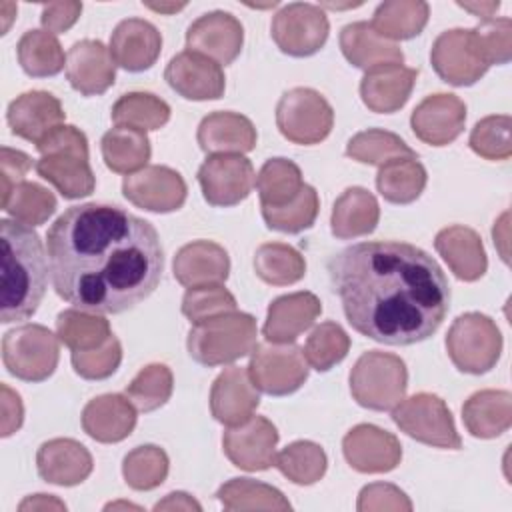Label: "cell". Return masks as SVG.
<instances>
[{
    "mask_svg": "<svg viewBox=\"0 0 512 512\" xmlns=\"http://www.w3.org/2000/svg\"><path fill=\"white\" fill-rule=\"evenodd\" d=\"M428 16L430 6L422 0H388L378 4L370 26L378 36L390 42L410 40L424 30Z\"/></svg>",
    "mask_w": 512,
    "mask_h": 512,
    "instance_id": "d590c367",
    "label": "cell"
},
{
    "mask_svg": "<svg viewBox=\"0 0 512 512\" xmlns=\"http://www.w3.org/2000/svg\"><path fill=\"white\" fill-rule=\"evenodd\" d=\"M356 508L360 512H368V510H412V502L394 484L376 482V484H368L360 490Z\"/></svg>",
    "mask_w": 512,
    "mask_h": 512,
    "instance_id": "9f6ffc18",
    "label": "cell"
},
{
    "mask_svg": "<svg viewBox=\"0 0 512 512\" xmlns=\"http://www.w3.org/2000/svg\"><path fill=\"white\" fill-rule=\"evenodd\" d=\"M512 120L506 114L486 116L470 132L468 144L470 148L486 158V160H508L512 156V140H510Z\"/></svg>",
    "mask_w": 512,
    "mask_h": 512,
    "instance_id": "816d5d0a",
    "label": "cell"
},
{
    "mask_svg": "<svg viewBox=\"0 0 512 512\" xmlns=\"http://www.w3.org/2000/svg\"><path fill=\"white\" fill-rule=\"evenodd\" d=\"M346 462L362 474H382L394 470L402 460L398 438L374 424L350 428L342 440Z\"/></svg>",
    "mask_w": 512,
    "mask_h": 512,
    "instance_id": "d6986e66",
    "label": "cell"
},
{
    "mask_svg": "<svg viewBox=\"0 0 512 512\" xmlns=\"http://www.w3.org/2000/svg\"><path fill=\"white\" fill-rule=\"evenodd\" d=\"M66 80L82 96H100L116 80V62L100 40L74 42L66 54Z\"/></svg>",
    "mask_w": 512,
    "mask_h": 512,
    "instance_id": "44dd1931",
    "label": "cell"
},
{
    "mask_svg": "<svg viewBox=\"0 0 512 512\" xmlns=\"http://www.w3.org/2000/svg\"><path fill=\"white\" fill-rule=\"evenodd\" d=\"M254 272L272 286H288L306 274L304 256L284 242H266L254 252Z\"/></svg>",
    "mask_w": 512,
    "mask_h": 512,
    "instance_id": "ab89813d",
    "label": "cell"
},
{
    "mask_svg": "<svg viewBox=\"0 0 512 512\" xmlns=\"http://www.w3.org/2000/svg\"><path fill=\"white\" fill-rule=\"evenodd\" d=\"M408 370L400 356L380 350L364 352L350 370L352 398L368 410H392L406 394Z\"/></svg>",
    "mask_w": 512,
    "mask_h": 512,
    "instance_id": "8992f818",
    "label": "cell"
},
{
    "mask_svg": "<svg viewBox=\"0 0 512 512\" xmlns=\"http://www.w3.org/2000/svg\"><path fill=\"white\" fill-rule=\"evenodd\" d=\"M16 56L22 70L32 78L56 76L66 66L64 50L56 34L48 30H28L16 46Z\"/></svg>",
    "mask_w": 512,
    "mask_h": 512,
    "instance_id": "74e56055",
    "label": "cell"
},
{
    "mask_svg": "<svg viewBox=\"0 0 512 512\" xmlns=\"http://www.w3.org/2000/svg\"><path fill=\"white\" fill-rule=\"evenodd\" d=\"M348 350H350V336L336 322L318 324L310 332L302 348L306 362L318 372H328L332 366L342 362Z\"/></svg>",
    "mask_w": 512,
    "mask_h": 512,
    "instance_id": "c3c4849f",
    "label": "cell"
},
{
    "mask_svg": "<svg viewBox=\"0 0 512 512\" xmlns=\"http://www.w3.org/2000/svg\"><path fill=\"white\" fill-rule=\"evenodd\" d=\"M172 270L174 278L186 288L224 284L230 274V258L220 244L194 240L176 252Z\"/></svg>",
    "mask_w": 512,
    "mask_h": 512,
    "instance_id": "83f0119b",
    "label": "cell"
},
{
    "mask_svg": "<svg viewBox=\"0 0 512 512\" xmlns=\"http://www.w3.org/2000/svg\"><path fill=\"white\" fill-rule=\"evenodd\" d=\"M436 74L452 86H472L490 68L474 28H452L442 32L430 50Z\"/></svg>",
    "mask_w": 512,
    "mask_h": 512,
    "instance_id": "8fae6325",
    "label": "cell"
},
{
    "mask_svg": "<svg viewBox=\"0 0 512 512\" xmlns=\"http://www.w3.org/2000/svg\"><path fill=\"white\" fill-rule=\"evenodd\" d=\"M434 248L458 280L474 282L482 278L488 268L482 238L468 226L454 224L442 228L434 238Z\"/></svg>",
    "mask_w": 512,
    "mask_h": 512,
    "instance_id": "f1b7e54d",
    "label": "cell"
},
{
    "mask_svg": "<svg viewBox=\"0 0 512 512\" xmlns=\"http://www.w3.org/2000/svg\"><path fill=\"white\" fill-rule=\"evenodd\" d=\"M326 270L348 324L374 342L388 346L424 342L448 314L446 274L414 244L358 242L336 252Z\"/></svg>",
    "mask_w": 512,
    "mask_h": 512,
    "instance_id": "7a4b0ae2",
    "label": "cell"
},
{
    "mask_svg": "<svg viewBox=\"0 0 512 512\" xmlns=\"http://www.w3.org/2000/svg\"><path fill=\"white\" fill-rule=\"evenodd\" d=\"M248 374L258 390L270 396H286L306 382L308 362L302 348L294 344H256Z\"/></svg>",
    "mask_w": 512,
    "mask_h": 512,
    "instance_id": "4fadbf2b",
    "label": "cell"
},
{
    "mask_svg": "<svg viewBox=\"0 0 512 512\" xmlns=\"http://www.w3.org/2000/svg\"><path fill=\"white\" fill-rule=\"evenodd\" d=\"M426 168L418 158H394L380 166L376 188L380 196L392 204H410L420 198L426 188Z\"/></svg>",
    "mask_w": 512,
    "mask_h": 512,
    "instance_id": "8d00e7d4",
    "label": "cell"
},
{
    "mask_svg": "<svg viewBox=\"0 0 512 512\" xmlns=\"http://www.w3.org/2000/svg\"><path fill=\"white\" fill-rule=\"evenodd\" d=\"M234 310H236V298L222 284L188 288L182 298V314L192 324H200L214 316L234 312Z\"/></svg>",
    "mask_w": 512,
    "mask_h": 512,
    "instance_id": "f5cc1de1",
    "label": "cell"
},
{
    "mask_svg": "<svg viewBox=\"0 0 512 512\" xmlns=\"http://www.w3.org/2000/svg\"><path fill=\"white\" fill-rule=\"evenodd\" d=\"M136 408L122 394H102L92 398L82 410L84 432L102 444H114L132 434Z\"/></svg>",
    "mask_w": 512,
    "mask_h": 512,
    "instance_id": "f546056e",
    "label": "cell"
},
{
    "mask_svg": "<svg viewBox=\"0 0 512 512\" xmlns=\"http://www.w3.org/2000/svg\"><path fill=\"white\" fill-rule=\"evenodd\" d=\"M36 468L40 478L50 484L76 486L92 474L94 462L88 448L78 440L52 438L38 448Z\"/></svg>",
    "mask_w": 512,
    "mask_h": 512,
    "instance_id": "484cf974",
    "label": "cell"
},
{
    "mask_svg": "<svg viewBox=\"0 0 512 512\" xmlns=\"http://www.w3.org/2000/svg\"><path fill=\"white\" fill-rule=\"evenodd\" d=\"M256 336L254 316L234 310L194 324L188 332L186 348L198 364L220 366L248 356L256 346Z\"/></svg>",
    "mask_w": 512,
    "mask_h": 512,
    "instance_id": "5b68a950",
    "label": "cell"
},
{
    "mask_svg": "<svg viewBox=\"0 0 512 512\" xmlns=\"http://www.w3.org/2000/svg\"><path fill=\"white\" fill-rule=\"evenodd\" d=\"M216 498L224 510H290L284 494L264 482L252 478H232L222 484Z\"/></svg>",
    "mask_w": 512,
    "mask_h": 512,
    "instance_id": "b9f144b4",
    "label": "cell"
},
{
    "mask_svg": "<svg viewBox=\"0 0 512 512\" xmlns=\"http://www.w3.org/2000/svg\"><path fill=\"white\" fill-rule=\"evenodd\" d=\"M162 50L158 28L142 18H126L118 22L110 36V54L116 66L128 72H144L152 68Z\"/></svg>",
    "mask_w": 512,
    "mask_h": 512,
    "instance_id": "cb8c5ba5",
    "label": "cell"
},
{
    "mask_svg": "<svg viewBox=\"0 0 512 512\" xmlns=\"http://www.w3.org/2000/svg\"><path fill=\"white\" fill-rule=\"evenodd\" d=\"M70 362L78 376L86 380H104L118 370L122 362V346L118 338L112 334L100 348L72 352Z\"/></svg>",
    "mask_w": 512,
    "mask_h": 512,
    "instance_id": "db71d44e",
    "label": "cell"
},
{
    "mask_svg": "<svg viewBox=\"0 0 512 512\" xmlns=\"http://www.w3.org/2000/svg\"><path fill=\"white\" fill-rule=\"evenodd\" d=\"M122 474L130 488L152 490L168 476V456L154 444L136 446L124 456Z\"/></svg>",
    "mask_w": 512,
    "mask_h": 512,
    "instance_id": "681fc988",
    "label": "cell"
},
{
    "mask_svg": "<svg viewBox=\"0 0 512 512\" xmlns=\"http://www.w3.org/2000/svg\"><path fill=\"white\" fill-rule=\"evenodd\" d=\"M380 220V206L372 192L362 186L346 188L332 206L330 228L340 240L372 234Z\"/></svg>",
    "mask_w": 512,
    "mask_h": 512,
    "instance_id": "d6a6232c",
    "label": "cell"
},
{
    "mask_svg": "<svg viewBox=\"0 0 512 512\" xmlns=\"http://www.w3.org/2000/svg\"><path fill=\"white\" fill-rule=\"evenodd\" d=\"M82 14V4L80 2H50L42 6L40 22L44 30L52 34L66 32L76 24V20Z\"/></svg>",
    "mask_w": 512,
    "mask_h": 512,
    "instance_id": "680465c9",
    "label": "cell"
},
{
    "mask_svg": "<svg viewBox=\"0 0 512 512\" xmlns=\"http://www.w3.org/2000/svg\"><path fill=\"white\" fill-rule=\"evenodd\" d=\"M168 86L186 100H218L224 96L226 78L222 66L202 54L184 50L170 58L164 70Z\"/></svg>",
    "mask_w": 512,
    "mask_h": 512,
    "instance_id": "ac0fdd59",
    "label": "cell"
},
{
    "mask_svg": "<svg viewBox=\"0 0 512 512\" xmlns=\"http://www.w3.org/2000/svg\"><path fill=\"white\" fill-rule=\"evenodd\" d=\"M58 342L60 338L42 324H24L8 330L2 338L4 368L24 382H42L58 366Z\"/></svg>",
    "mask_w": 512,
    "mask_h": 512,
    "instance_id": "ba28073f",
    "label": "cell"
},
{
    "mask_svg": "<svg viewBox=\"0 0 512 512\" xmlns=\"http://www.w3.org/2000/svg\"><path fill=\"white\" fill-rule=\"evenodd\" d=\"M66 112L60 100L46 90H30L8 104L6 120L14 136L32 144L42 142L50 132L64 124Z\"/></svg>",
    "mask_w": 512,
    "mask_h": 512,
    "instance_id": "7402d4cb",
    "label": "cell"
},
{
    "mask_svg": "<svg viewBox=\"0 0 512 512\" xmlns=\"http://www.w3.org/2000/svg\"><path fill=\"white\" fill-rule=\"evenodd\" d=\"M278 444L276 426L264 416H252L238 426H228L222 448L228 460L246 472H260L274 466Z\"/></svg>",
    "mask_w": 512,
    "mask_h": 512,
    "instance_id": "2e32d148",
    "label": "cell"
},
{
    "mask_svg": "<svg viewBox=\"0 0 512 512\" xmlns=\"http://www.w3.org/2000/svg\"><path fill=\"white\" fill-rule=\"evenodd\" d=\"M394 424L410 438L444 450H460L462 438L456 432L454 418L446 402L430 392H418L402 398L392 408Z\"/></svg>",
    "mask_w": 512,
    "mask_h": 512,
    "instance_id": "9c48e42d",
    "label": "cell"
},
{
    "mask_svg": "<svg viewBox=\"0 0 512 512\" xmlns=\"http://www.w3.org/2000/svg\"><path fill=\"white\" fill-rule=\"evenodd\" d=\"M346 156L372 166H382L394 158H418L398 134L382 128H368L354 134L346 144Z\"/></svg>",
    "mask_w": 512,
    "mask_h": 512,
    "instance_id": "ee69618b",
    "label": "cell"
},
{
    "mask_svg": "<svg viewBox=\"0 0 512 512\" xmlns=\"http://www.w3.org/2000/svg\"><path fill=\"white\" fill-rule=\"evenodd\" d=\"M318 210H320V198L316 188H312L310 184H304L300 194L290 204L280 208H262V218L266 226L272 230L298 234L314 224Z\"/></svg>",
    "mask_w": 512,
    "mask_h": 512,
    "instance_id": "f907efd6",
    "label": "cell"
},
{
    "mask_svg": "<svg viewBox=\"0 0 512 512\" xmlns=\"http://www.w3.org/2000/svg\"><path fill=\"white\" fill-rule=\"evenodd\" d=\"M40 160L36 172L48 180L64 198L76 200L90 196L96 188V178L90 168L88 138L70 124L58 126L42 142L36 144Z\"/></svg>",
    "mask_w": 512,
    "mask_h": 512,
    "instance_id": "277c9868",
    "label": "cell"
},
{
    "mask_svg": "<svg viewBox=\"0 0 512 512\" xmlns=\"http://www.w3.org/2000/svg\"><path fill=\"white\" fill-rule=\"evenodd\" d=\"M56 336L72 352H84L106 344V340L112 336V330L106 318L74 308L58 314Z\"/></svg>",
    "mask_w": 512,
    "mask_h": 512,
    "instance_id": "60d3db41",
    "label": "cell"
},
{
    "mask_svg": "<svg viewBox=\"0 0 512 512\" xmlns=\"http://www.w3.org/2000/svg\"><path fill=\"white\" fill-rule=\"evenodd\" d=\"M260 404L258 388L246 368L222 370L210 388V412L224 426H238L254 416Z\"/></svg>",
    "mask_w": 512,
    "mask_h": 512,
    "instance_id": "603a6c76",
    "label": "cell"
},
{
    "mask_svg": "<svg viewBox=\"0 0 512 512\" xmlns=\"http://www.w3.org/2000/svg\"><path fill=\"white\" fill-rule=\"evenodd\" d=\"M466 122V104L456 94H430L410 116V126L416 138L430 146H446L454 142Z\"/></svg>",
    "mask_w": 512,
    "mask_h": 512,
    "instance_id": "ffe728a7",
    "label": "cell"
},
{
    "mask_svg": "<svg viewBox=\"0 0 512 512\" xmlns=\"http://www.w3.org/2000/svg\"><path fill=\"white\" fill-rule=\"evenodd\" d=\"M322 304L312 292H292L270 302L262 334L274 344H292L320 316Z\"/></svg>",
    "mask_w": 512,
    "mask_h": 512,
    "instance_id": "d4e9b609",
    "label": "cell"
},
{
    "mask_svg": "<svg viewBox=\"0 0 512 512\" xmlns=\"http://www.w3.org/2000/svg\"><path fill=\"white\" fill-rule=\"evenodd\" d=\"M340 50L344 58L362 70L386 64H402L404 52L396 42L378 36L370 22H352L340 30Z\"/></svg>",
    "mask_w": 512,
    "mask_h": 512,
    "instance_id": "1f68e13d",
    "label": "cell"
},
{
    "mask_svg": "<svg viewBox=\"0 0 512 512\" xmlns=\"http://www.w3.org/2000/svg\"><path fill=\"white\" fill-rule=\"evenodd\" d=\"M446 350L460 372L486 374L500 358L502 334L490 316L466 312L452 322L446 334Z\"/></svg>",
    "mask_w": 512,
    "mask_h": 512,
    "instance_id": "52a82bcc",
    "label": "cell"
},
{
    "mask_svg": "<svg viewBox=\"0 0 512 512\" xmlns=\"http://www.w3.org/2000/svg\"><path fill=\"white\" fill-rule=\"evenodd\" d=\"M274 466L294 484L310 486L326 474V452L310 440H296L276 454Z\"/></svg>",
    "mask_w": 512,
    "mask_h": 512,
    "instance_id": "f6af8a7d",
    "label": "cell"
},
{
    "mask_svg": "<svg viewBox=\"0 0 512 512\" xmlns=\"http://www.w3.org/2000/svg\"><path fill=\"white\" fill-rule=\"evenodd\" d=\"M0 388H2V432L0 434L8 438L16 430H20L24 420V406L20 396L10 386L2 384Z\"/></svg>",
    "mask_w": 512,
    "mask_h": 512,
    "instance_id": "91938a15",
    "label": "cell"
},
{
    "mask_svg": "<svg viewBox=\"0 0 512 512\" xmlns=\"http://www.w3.org/2000/svg\"><path fill=\"white\" fill-rule=\"evenodd\" d=\"M186 4L184 2H180V4H146V8H150V10H154V12H160V14H172V12H178V10H182Z\"/></svg>",
    "mask_w": 512,
    "mask_h": 512,
    "instance_id": "e7e4bbea",
    "label": "cell"
},
{
    "mask_svg": "<svg viewBox=\"0 0 512 512\" xmlns=\"http://www.w3.org/2000/svg\"><path fill=\"white\" fill-rule=\"evenodd\" d=\"M174 388L172 372L166 364H148L144 366L132 382L126 386V396L140 412H154L164 406Z\"/></svg>",
    "mask_w": 512,
    "mask_h": 512,
    "instance_id": "7dc6e473",
    "label": "cell"
},
{
    "mask_svg": "<svg viewBox=\"0 0 512 512\" xmlns=\"http://www.w3.org/2000/svg\"><path fill=\"white\" fill-rule=\"evenodd\" d=\"M110 116L116 126L148 132L160 130L170 120V106L150 92H128L114 102Z\"/></svg>",
    "mask_w": 512,
    "mask_h": 512,
    "instance_id": "7bdbcfd3",
    "label": "cell"
},
{
    "mask_svg": "<svg viewBox=\"0 0 512 512\" xmlns=\"http://www.w3.org/2000/svg\"><path fill=\"white\" fill-rule=\"evenodd\" d=\"M484 54L492 64H508L512 58V22L510 18L482 20L476 28Z\"/></svg>",
    "mask_w": 512,
    "mask_h": 512,
    "instance_id": "11a10c76",
    "label": "cell"
},
{
    "mask_svg": "<svg viewBox=\"0 0 512 512\" xmlns=\"http://www.w3.org/2000/svg\"><path fill=\"white\" fill-rule=\"evenodd\" d=\"M304 188L300 168L288 158H270L256 176L260 208H280L290 204Z\"/></svg>",
    "mask_w": 512,
    "mask_h": 512,
    "instance_id": "f35d334b",
    "label": "cell"
},
{
    "mask_svg": "<svg viewBox=\"0 0 512 512\" xmlns=\"http://www.w3.org/2000/svg\"><path fill=\"white\" fill-rule=\"evenodd\" d=\"M330 22L324 10L308 2L282 6L270 24V34L280 52L304 58L316 54L328 40Z\"/></svg>",
    "mask_w": 512,
    "mask_h": 512,
    "instance_id": "7c38bea8",
    "label": "cell"
},
{
    "mask_svg": "<svg viewBox=\"0 0 512 512\" xmlns=\"http://www.w3.org/2000/svg\"><path fill=\"white\" fill-rule=\"evenodd\" d=\"M202 196L210 206H236L256 184L252 162L242 154H212L198 168Z\"/></svg>",
    "mask_w": 512,
    "mask_h": 512,
    "instance_id": "5bb4252c",
    "label": "cell"
},
{
    "mask_svg": "<svg viewBox=\"0 0 512 512\" xmlns=\"http://www.w3.org/2000/svg\"><path fill=\"white\" fill-rule=\"evenodd\" d=\"M462 422L474 438H496L512 424V394L508 390L474 392L462 406Z\"/></svg>",
    "mask_w": 512,
    "mask_h": 512,
    "instance_id": "836d02e7",
    "label": "cell"
},
{
    "mask_svg": "<svg viewBox=\"0 0 512 512\" xmlns=\"http://www.w3.org/2000/svg\"><path fill=\"white\" fill-rule=\"evenodd\" d=\"M18 508L20 510H28V508H32V510H36V508H60V510H66V506L62 502H58L56 498H52L50 494L48 496L46 494H36L32 498H26Z\"/></svg>",
    "mask_w": 512,
    "mask_h": 512,
    "instance_id": "be15d7a7",
    "label": "cell"
},
{
    "mask_svg": "<svg viewBox=\"0 0 512 512\" xmlns=\"http://www.w3.org/2000/svg\"><path fill=\"white\" fill-rule=\"evenodd\" d=\"M418 70L402 64H386L366 70L360 80V98L364 106L378 114L400 110L412 94Z\"/></svg>",
    "mask_w": 512,
    "mask_h": 512,
    "instance_id": "4316f807",
    "label": "cell"
},
{
    "mask_svg": "<svg viewBox=\"0 0 512 512\" xmlns=\"http://www.w3.org/2000/svg\"><path fill=\"white\" fill-rule=\"evenodd\" d=\"M244 44V28L236 16L212 10L196 18L186 30V48L202 54L220 66L232 64Z\"/></svg>",
    "mask_w": 512,
    "mask_h": 512,
    "instance_id": "e0dca14e",
    "label": "cell"
},
{
    "mask_svg": "<svg viewBox=\"0 0 512 512\" xmlns=\"http://www.w3.org/2000/svg\"><path fill=\"white\" fill-rule=\"evenodd\" d=\"M122 194L142 210L166 214L184 206L188 188L180 172L154 164L124 176Z\"/></svg>",
    "mask_w": 512,
    "mask_h": 512,
    "instance_id": "9a60e30c",
    "label": "cell"
},
{
    "mask_svg": "<svg viewBox=\"0 0 512 512\" xmlns=\"http://www.w3.org/2000/svg\"><path fill=\"white\" fill-rule=\"evenodd\" d=\"M50 276L78 310L122 314L160 284L164 250L156 228L120 206H70L46 232Z\"/></svg>",
    "mask_w": 512,
    "mask_h": 512,
    "instance_id": "6da1fadb",
    "label": "cell"
},
{
    "mask_svg": "<svg viewBox=\"0 0 512 512\" xmlns=\"http://www.w3.org/2000/svg\"><path fill=\"white\" fill-rule=\"evenodd\" d=\"M458 6L478 16L480 20H490L494 18V12L500 8V2H458Z\"/></svg>",
    "mask_w": 512,
    "mask_h": 512,
    "instance_id": "6125c7cd",
    "label": "cell"
},
{
    "mask_svg": "<svg viewBox=\"0 0 512 512\" xmlns=\"http://www.w3.org/2000/svg\"><path fill=\"white\" fill-rule=\"evenodd\" d=\"M100 150L104 164L112 172L126 176L142 170L152 154L146 132L130 126L110 128L100 140Z\"/></svg>",
    "mask_w": 512,
    "mask_h": 512,
    "instance_id": "e575fe53",
    "label": "cell"
},
{
    "mask_svg": "<svg viewBox=\"0 0 512 512\" xmlns=\"http://www.w3.org/2000/svg\"><path fill=\"white\" fill-rule=\"evenodd\" d=\"M196 140L206 154H242L256 148L258 134L250 118L238 112L220 110L202 118Z\"/></svg>",
    "mask_w": 512,
    "mask_h": 512,
    "instance_id": "4dcf8cb0",
    "label": "cell"
},
{
    "mask_svg": "<svg viewBox=\"0 0 512 512\" xmlns=\"http://www.w3.org/2000/svg\"><path fill=\"white\" fill-rule=\"evenodd\" d=\"M276 126L292 144L312 146L330 134L334 110L318 90L298 86L280 96L276 104Z\"/></svg>",
    "mask_w": 512,
    "mask_h": 512,
    "instance_id": "30bf717a",
    "label": "cell"
},
{
    "mask_svg": "<svg viewBox=\"0 0 512 512\" xmlns=\"http://www.w3.org/2000/svg\"><path fill=\"white\" fill-rule=\"evenodd\" d=\"M0 322H22L36 314L46 288L50 260L40 236L18 220H0Z\"/></svg>",
    "mask_w": 512,
    "mask_h": 512,
    "instance_id": "3957f363",
    "label": "cell"
},
{
    "mask_svg": "<svg viewBox=\"0 0 512 512\" xmlns=\"http://www.w3.org/2000/svg\"><path fill=\"white\" fill-rule=\"evenodd\" d=\"M32 168V158L22 152L8 146H2L0 150V180H2V202L10 196V192L24 182V176Z\"/></svg>",
    "mask_w": 512,
    "mask_h": 512,
    "instance_id": "6f0895ef",
    "label": "cell"
},
{
    "mask_svg": "<svg viewBox=\"0 0 512 512\" xmlns=\"http://www.w3.org/2000/svg\"><path fill=\"white\" fill-rule=\"evenodd\" d=\"M2 210L26 226H40L54 214L56 196L48 188L24 180L2 202Z\"/></svg>",
    "mask_w": 512,
    "mask_h": 512,
    "instance_id": "bcb514c9",
    "label": "cell"
},
{
    "mask_svg": "<svg viewBox=\"0 0 512 512\" xmlns=\"http://www.w3.org/2000/svg\"><path fill=\"white\" fill-rule=\"evenodd\" d=\"M202 510V506L186 492H170L162 502L154 506V510Z\"/></svg>",
    "mask_w": 512,
    "mask_h": 512,
    "instance_id": "94428289",
    "label": "cell"
}]
</instances>
